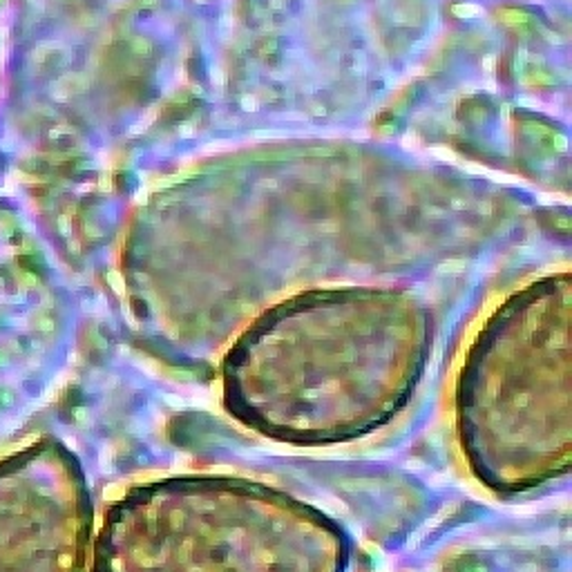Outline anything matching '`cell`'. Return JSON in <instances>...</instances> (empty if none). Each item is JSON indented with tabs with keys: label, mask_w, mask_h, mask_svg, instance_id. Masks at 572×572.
I'll return each mask as SVG.
<instances>
[{
	"label": "cell",
	"mask_w": 572,
	"mask_h": 572,
	"mask_svg": "<svg viewBox=\"0 0 572 572\" xmlns=\"http://www.w3.org/2000/svg\"><path fill=\"white\" fill-rule=\"evenodd\" d=\"M427 327L371 295H313L257 322L221 367L224 407L297 447L340 445L389 425L423 378Z\"/></svg>",
	"instance_id": "cell-1"
},
{
	"label": "cell",
	"mask_w": 572,
	"mask_h": 572,
	"mask_svg": "<svg viewBox=\"0 0 572 572\" xmlns=\"http://www.w3.org/2000/svg\"><path fill=\"white\" fill-rule=\"evenodd\" d=\"M340 523L277 487L183 474L134 485L105 510L89 572H346Z\"/></svg>",
	"instance_id": "cell-2"
},
{
	"label": "cell",
	"mask_w": 572,
	"mask_h": 572,
	"mask_svg": "<svg viewBox=\"0 0 572 572\" xmlns=\"http://www.w3.org/2000/svg\"><path fill=\"white\" fill-rule=\"evenodd\" d=\"M92 498L76 456L52 438L0 461V572H85Z\"/></svg>",
	"instance_id": "cell-4"
},
{
	"label": "cell",
	"mask_w": 572,
	"mask_h": 572,
	"mask_svg": "<svg viewBox=\"0 0 572 572\" xmlns=\"http://www.w3.org/2000/svg\"><path fill=\"white\" fill-rule=\"evenodd\" d=\"M458 445L479 483L501 496L570 472L572 360L557 286L517 297L465 356L454 389Z\"/></svg>",
	"instance_id": "cell-3"
}]
</instances>
